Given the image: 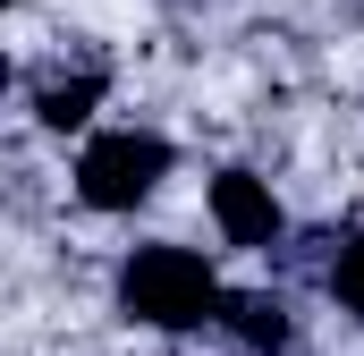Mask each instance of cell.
<instances>
[{
    "instance_id": "1",
    "label": "cell",
    "mask_w": 364,
    "mask_h": 356,
    "mask_svg": "<svg viewBox=\"0 0 364 356\" xmlns=\"http://www.w3.org/2000/svg\"><path fill=\"white\" fill-rule=\"evenodd\" d=\"M119 305L153 331H195V323H220L229 288L195 246H136L127 271H119Z\"/></svg>"
},
{
    "instance_id": "2",
    "label": "cell",
    "mask_w": 364,
    "mask_h": 356,
    "mask_svg": "<svg viewBox=\"0 0 364 356\" xmlns=\"http://www.w3.org/2000/svg\"><path fill=\"white\" fill-rule=\"evenodd\" d=\"M161 178H170V145L153 127H110V136H93L77 153V195L93 212H136Z\"/></svg>"
},
{
    "instance_id": "3",
    "label": "cell",
    "mask_w": 364,
    "mask_h": 356,
    "mask_svg": "<svg viewBox=\"0 0 364 356\" xmlns=\"http://www.w3.org/2000/svg\"><path fill=\"white\" fill-rule=\"evenodd\" d=\"M212 221H220V238L246 246V255H272L279 246V204H272V187L255 170H220L212 178Z\"/></svg>"
},
{
    "instance_id": "4",
    "label": "cell",
    "mask_w": 364,
    "mask_h": 356,
    "mask_svg": "<svg viewBox=\"0 0 364 356\" xmlns=\"http://www.w3.org/2000/svg\"><path fill=\"white\" fill-rule=\"evenodd\" d=\"M93 102H102V77H93V68H77V77H43V85H34V119L68 136V127L93 119Z\"/></svg>"
},
{
    "instance_id": "5",
    "label": "cell",
    "mask_w": 364,
    "mask_h": 356,
    "mask_svg": "<svg viewBox=\"0 0 364 356\" xmlns=\"http://www.w3.org/2000/svg\"><path fill=\"white\" fill-rule=\"evenodd\" d=\"M220 323H229L246 348H263V356H279V348H288V305H279V297H263V288L229 297V305H220Z\"/></svg>"
},
{
    "instance_id": "6",
    "label": "cell",
    "mask_w": 364,
    "mask_h": 356,
    "mask_svg": "<svg viewBox=\"0 0 364 356\" xmlns=\"http://www.w3.org/2000/svg\"><path fill=\"white\" fill-rule=\"evenodd\" d=\"M331 297H339V305H348V314L364 323V229L348 238V246H339V263H331Z\"/></svg>"
}]
</instances>
